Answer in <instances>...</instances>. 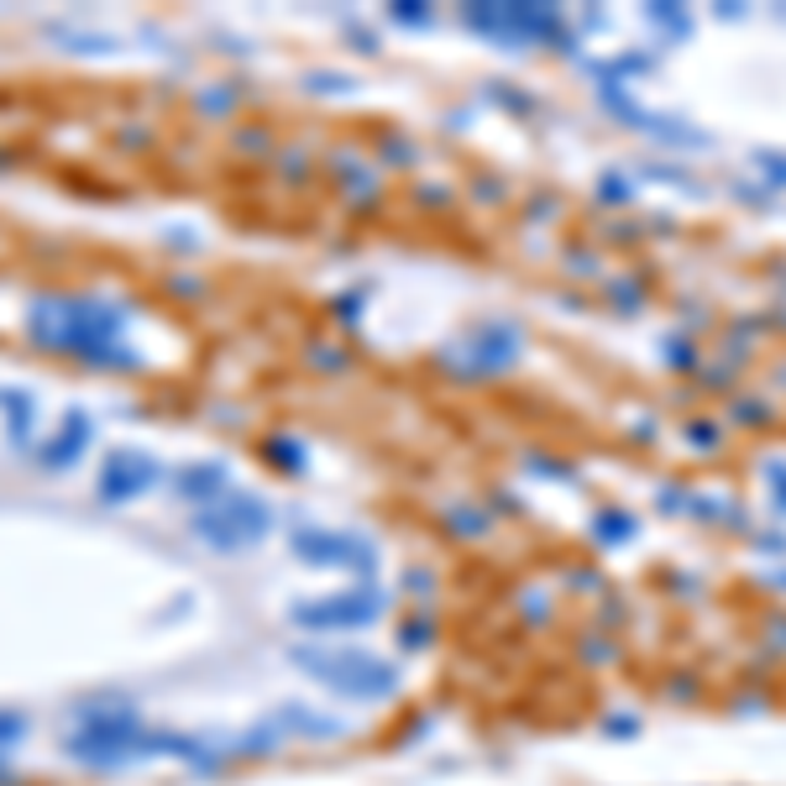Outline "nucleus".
Wrapping results in <instances>:
<instances>
[{
    "instance_id": "nucleus-10",
    "label": "nucleus",
    "mask_w": 786,
    "mask_h": 786,
    "mask_svg": "<svg viewBox=\"0 0 786 786\" xmlns=\"http://www.w3.org/2000/svg\"><path fill=\"white\" fill-rule=\"evenodd\" d=\"M0 404L11 409V435L27 441V424H31V415H37V404H31L27 393H0Z\"/></svg>"
},
{
    "instance_id": "nucleus-6",
    "label": "nucleus",
    "mask_w": 786,
    "mask_h": 786,
    "mask_svg": "<svg viewBox=\"0 0 786 786\" xmlns=\"http://www.w3.org/2000/svg\"><path fill=\"white\" fill-rule=\"evenodd\" d=\"M157 478H163V467H157L148 452H131V446H122V452L105 456V472H100V498H105V504H131V498H137V493H148Z\"/></svg>"
},
{
    "instance_id": "nucleus-9",
    "label": "nucleus",
    "mask_w": 786,
    "mask_h": 786,
    "mask_svg": "<svg viewBox=\"0 0 786 786\" xmlns=\"http://www.w3.org/2000/svg\"><path fill=\"white\" fill-rule=\"evenodd\" d=\"M220 483H226V467H215V461H205V467H189L179 478V493L183 498H200V504H211V498H220Z\"/></svg>"
},
{
    "instance_id": "nucleus-7",
    "label": "nucleus",
    "mask_w": 786,
    "mask_h": 786,
    "mask_svg": "<svg viewBox=\"0 0 786 786\" xmlns=\"http://www.w3.org/2000/svg\"><path fill=\"white\" fill-rule=\"evenodd\" d=\"M467 22L498 37H556L561 22L556 11H530V5H498V11H467Z\"/></svg>"
},
{
    "instance_id": "nucleus-8",
    "label": "nucleus",
    "mask_w": 786,
    "mask_h": 786,
    "mask_svg": "<svg viewBox=\"0 0 786 786\" xmlns=\"http://www.w3.org/2000/svg\"><path fill=\"white\" fill-rule=\"evenodd\" d=\"M85 446H90V415L68 409V420H63V430L53 435V441H48V446H42V467H48V472H63V467H68L74 456L85 452Z\"/></svg>"
},
{
    "instance_id": "nucleus-4",
    "label": "nucleus",
    "mask_w": 786,
    "mask_h": 786,
    "mask_svg": "<svg viewBox=\"0 0 786 786\" xmlns=\"http://www.w3.org/2000/svg\"><path fill=\"white\" fill-rule=\"evenodd\" d=\"M300 630H315V635H335V630H363L372 619H383V593L378 587H357V593H331L320 604H294L289 613Z\"/></svg>"
},
{
    "instance_id": "nucleus-3",
    "label": "nucleus",
    "mask_w": 786,
    "mask_h": 786,
    "mask_svg": "<svg viewBox=\"0 0 786 786\" xmlns=\"http://www.w3.org/2000/svg\"><path fill=\"white\" fill-rule=\"evenodd\" d=\"M268 524H272V509L263 498H252V493H220L211 504H200L194 519H189V530L205 545H215L220 556L252 550V545L268 535Z\"/></svg>"
},
{
    "instance_id": "nucleus-11",
    "label": "nucleus",
    "mask_w": 786,
    "mask_h": 786,
    "mask_svg": "<svg viewBox=\"0 0 786 786\" xmlns=\"http://www.w3.org/2000/svg\"><path fill=\"white\" fill-rule=\"evenodd\" d=\"M27 734V724L16 719V713H0V745H11V739H22Z\"/></svg>"
},
{
    "instance_id": "nucleus-5",
    "label": "nucleus",
    "mask_w": 786,
    "mask_h": 786,
    "mask_svg": "<svg viewBox=\"0 0 786 786\" xmlns=\"http://www.w3.org/2000/svg\"><path fill=\"white\" fill-rule=\"evenodd\" d=\"M294 556L309 567H335V572H372V545L357 535H335V530H294Z\"/></svg>"
},
{
    "instance_id": "nucleus-2",
    "label": "nucleus",
    "mask_w": 786,
    "mask_h": 786,
    "mask_svg": "<svg viewBox=\"0 0 786 786\" xmlns=\"http://www.w3.org/2000/svg\"><path fill=\"white\" fill-rule=\"evenodd\" d=\"M289 661L304 665L315 682H326L331 693L357 697V702H383L398 693V671L367 650H341V645H294Z\"/></svg>"
},
{
    "instance_id": "nucleus-1",
    "label": "nucleus",
    "mask_w": 786,
    "mask_h": 786,
    "mask_svg": "<svg viewBox=\"0 0 786 786\" xmlns=\"http://www.w3.org/2000/svg\"><path fill=\"white\" fill-rule=\"evenodd\" d=\"M31 341L48 352H74L94 367H137L142 357L122 341V309L90 294H42L27 315Z\"/></svg>"
},
{
    "instance_id": "nucleus-12",
    "label": "nucleus",
    "mask_w": 786,
    "mask_h": 786,
    "mask_svg": "<svg viewBox=\"0 0 786 786\" xmlns=\"http://www.w3.org/2000/svg\"><path fill=\"white\" fill-rule=\"evenodd\" d=\"M5 782H11V771H5V765H0V786H5Z\"/></svg>"
}]
</instances>
